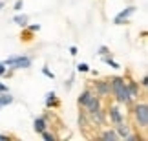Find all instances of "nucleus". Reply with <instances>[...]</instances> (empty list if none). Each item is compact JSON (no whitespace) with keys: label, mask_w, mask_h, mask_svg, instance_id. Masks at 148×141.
I'll use <instances>...</instances> for the list:
<instances>
[{"label":"nucleus","mask_w":148,"mask_h":141,"mask_svg":"<svg viewBox=\"0 0 148 141\" xmlns=\"http://www.w3.org/2000/svg\"><path fill=\"white\" fill-rule=\"evenodd\" d=\"M95 92H97V97H108L112 92L110 81H97L95 83Z\"/></svg>","instance_id":"20e7f679"},{"label":"nucleus","mask_w":148,"mask_h":141,"mask_svg":"<svg viewBox=\"0 0 148 141\" xmlns=\"http://www.w3.org/2000/svg\"><path fill=\"white\" fill-rule=\"evenodd\" d=\"M126 88H128V94H130V101H134L139 97V88H137V83H134V81H130L126 83Z\"/></svg>","instance_id":"6e6552de"},{"label":"nucleus","mask_w":148,"mask_h":141,"mask_svg":"<svg viewBox=\"0 0 148 141\" xmlns=\"http://www.w3.org/2000/svg\"><path fill=\"white\" fill-rule=\"evenodd\" d=\"M11 103H13V97L9 95V92H5V94L0 95V108H4V106H8Z\"/></svg>","instance_id":"ddd939ff"},{"label":"nucleus","mask_w":148,"mask_h":141,"mask_svg":"<svg viewBox=\"0 0 148 141\" xmlns=\"http://www.w3.org/2000/svg\"><path fill=\"white\" fill-rule=\"evenodd\" d=\"M38 30H40V26H38V24L37 26H31V31H38Z\"/></svg>","instance_id":"bb28decb"},{"label":"nucleus","mask_w":148,"mask_h":141,"mask_svg":"<svg viewBox=\"0 0 148 141\" xmlns=\"http://www.w3.org/2000/svg\"><path fill=\"white\" fill-rule=\"evenodd\" d=\"M9 136H5V134H0V141H8Z\"/></svg>","instance_id":"b1692460"},{"label":"nucleus","mask_w":148,"mask_h":141,"mask_svg":"<svg viewBox=\"0 0 148 141\" xmlns=\"http://www.w3.org/2000/svg\"><path fill=\"white\" fill-rule=\"evenodd\" d=\"M5 72H8V68H5V64L4 63H0V77L5 75Z\"/></svg>","instance_id":"6ab92c4d"},{"label":"nucleus","mask_w":148,"mask_h":141,"mask_svg":"<svg viewBox=\"0 0 148 141\" xmlns=\"http://www.w3.org/2000/svg\"><path fill=\"white\" fill-rule=\"evenodd\" d=\"M93 92H92V90H84V92L81 94V95H79V105H81V106H84V108H86V105L90 103V101H92L93 99Z\"/></svg>","instance_id":"0eeeda50"},{"label":"nucleus","mask_w":148,"mask_h":141,"mask_svg":"<svg viewBox=\"0 0 148 141\" xmlns=\"http://www.w3.org/2000/svg\"><path fill=\"white\" fill-rule=\"evenodd\" d=\"M22 6H24V2H22V0H16V4H15V9H16V11H20V9H22Z\"/></svg>","instance_id":"412c9836"},{"label":"nucleus","mask_w":148,"mask_h":141,"mask_svg":"<svg viewBox=\"0 0 148 141\" xmlns=\"http://www.w3.org/2000/svg\"><path fill=\"white\" fill-rule=\"evenodd\" d=\"M46 97H48V99H46V105H48V106L55 105V94H53V92H51V94H48Z\"/></svg>","instance_id":"f3484780"},{"label":"nucleus","mask_w":148,"mask_h":141,"mask_svg":"<svg viewBox=\"0 0 148 141\" xmlns=\"http://www.w3.org/2000/svg\"><path fill=\"white\" fill-rule=\"evenodd\" d=\"M40 136L46 139V141H55V136L51 132H48V130H44V132H40Z\"/></svg>","instance_id":"dca6fc26"},{"label":"nucleus","mask_w":148,"mask_h":141,"mask_svg":"<svg viewBox=\"0 0 148 141\" xmlns=\"http://www.w3.org/2000/svg\"><path fill=\"white\" fill-rule=\"evenodd\" d=\"M102 61H104V63H106L108 66H112L113 70H119V68H121V66H119V64H117V63H115V61H113L112 57H108V55H102Z\"/></svg>","instance_id":"2eb2a0df"},{"label":"nucleus","mask_w":148,"mask_h":141,"mask_svg":"<svg viewBox=\"0 0 148 141\" xmlns=\"http://www.w3.org/2000/svg\"><path fill=\"white\" fill-rule=\"evenodd\" d=\"M110 119H112V123L113 125H117V123H121L123 121V114H121V110L117 108V106H110Z\"/></svg>","instance_id":"1a4fd4ad"},{"label":"nucleus","mask_w":148,"mask_h":141,"mask_svg":"<svg viewBox=\"0 0 148 141\" xmlns=\"http://www.w3.org/2000/svg\"><path fill=\"white\" fill-rule=\"evenodd\" d=\"M77 70H79V72H82V73H84V72H88V70H90V66H88V64H84V63H82V64H79V66H77Z\"/></svg>","instance_id":"a211bd4d"},{"label":"nucleus","mask_w":148,"mask_h":141,"mask_svg":"<svg viewBox=\"0 0 148 141\" xmlns=\"http://www.w3.org/2000/svg\"><path fill=\"white\" fill-rule=\"evenodd\" d=\"M33 128H35V132H44L48 128V121H46V117H37L35 123H33Z\"/></svg>","instance_id":"9d476101"},{"label":"nucleus","mask_w":148,"mask_h":141,"mask_svg":"<svg viewBox=\"0 0 148 141\" xmlns=\"http://www.w3.org/2000/svg\"><path fill=\"white\" fill-rule=\"evenodd\" d=\"M5 92H9V90H8V84H2V83H0V94H5Z\"/></svg>","instance_id":"4be33fe9"},{"label":"nucleus","mask_w":148,"mask_h":141,"mask_svg":"<svg viewBox=\"0 0 148 141\" xmlns=\"http://www.w3.org/2000/svg\"><path fill=\"white\" fill-rule=\"evenodd\" d=\"M5 68H13V70H20V68H29L31 66V59L26 55H16V57H9L4 61Z\"/></svg>","instance_id":"7ed1b4c3"},{"label":"nucleus","mask_w":148,"mask_h":141,"mask_svg":"<svg viewBox=\"0 0 148 141\" xmlns=\"http://www.w3.org/2000/svg\"><path fill=\"white\" fill-rule=\"evenodd\" d=\"M97 110H101V97L93 95V99L86 105V112L88 114H93V112H97Z\"/></svg>","instance_id":"423d86ee"},{"label":"nucleus","mask_w":148,"mask_h":141,"mask_svg":"<svg viewBox=\"0 0 148 141\" xmlns=\"http://www.w3.org/2000/svg\"><path fill=\"white\" fill-rule=\"evenodd\" d=\"M134 117H135V123H137L141 128L148 127V106H146V103H135Z\"/></svg>","instance_id":"f03ea898"},{"label":"nucleus","mask_w":148,"mask_h":141,"mask_svg":"<svg viewBox=\"0 0 148 141\" xmlns=\"http://www.w3.org/2000/svg\"><path fill=\"white\" fill-rule=\"evenodd\" d=\"M15 24H18L22 28H26L27 26V15H15V19H13Z\"/></svg>","instance_id":"4468645a"},{"label":"nucleus","mask_w":148,"mask_h":141,"mask_svg":"<svg viewBox=\"0 0 148 141\" xmlns=\"http://www.w3.org/2000/svg\"><path fill=\"white\" fill-rule=\"evenodd\" d=\"M99 53H101V55H106V53H108V48H106V46H102V48L99 50Z\"/></svg>","instance_id":"5701e85b"},{"label":"nucleus","mask_w":148,"mask_h":141,"mask_svg":"<svg viewBox=\"0 0 148 141\" xmlns=\"http://www.w3.org/2000/svg\"><path fill=\"white\" fill-rule=\"evenodd\" d=\"M101 138L106 139V141H115V139H119V136H117L115 130H104V132L101 134Z\"/></svg>","instance_id":"f8f14e48"},{"label":"nucleus","mask_w":148,"mask_h":141,"mask_svg":"<svg viewBox=\"0 0 148 141\" xmlns=\"http://www.w3.org/2000/svg\"><path fill=\"white\" fill-rule=\"evenodd\" d=\"M110 88L113 95H115L117 103H123V105H130V94H128V88H126V81L123 77H112L110 79Z\"/></svg>","instance_id":"f257e3e1"},{"label":"nucleus","mask_w":148,"mask_h":141,"mask_svg":"<svg viewBox=\"0 0 148 141\" xmlns=\"http://www.w3.org/2000/svg\"><path fill=\"white\" fill-rule=\"evenodd\" d=\"M141 84H143V86H146V84H148V77H146V75L143 77V81H141Z\"/></svg>","instance_id":"a878e982"},{"label":"nucleus","mask_w":148,"mask_h":141,"mask_svg":"<svg viewBox=\"0 0 148 141\" xmlns=\"http://www.w3.org/2000/svg\"><path fill=\"white\" fill-rule=\"evenodd\" d=\"M4 8V2H2V0H0V9H2Z\"/></svg>","instance_id":"cd10ccee"},{"label":"nucleus","mask_w":148,"mask_h":141,"mask_svg":"<svg viewBox=\"0 0 148 141\" xmlns=\"http://www.w3.org/2000/svg\"><path fill=\"white\" fill-rule=\"evenodd\" d=\"M134 13H135V8H134V6H130V8H126L124 11H121V13L113 19V22H115L117 26H121V24H124V22L128 20V17H132Z\"/></svg>","instance_id":"39448f33"},{"label":"nucleus","mask_w":148,"mask_h":141,"mask_svg":"<svg viewBox=\"0 0 148 141\" xmlns=\"http://www.w3.org/2000/svg\"><path fill=\"white\" fill-rule=\"evenodd\" d=\"M115 132H117V136L119 138H128L130 136V128H128V125L126 123H117V127H115Z\"/></svg>","instance_id":"9b49d317"},{"label":"nucleus","mask_w":148,"mask_h":141,"mask_svg":"<svg viewBox=\"0 0 148 141\" xmlns=\"http://www.w3.org/2000/svg\"><path fill=\"white\" fill-rule=\"evenodd\" d=\"M42 73H44V75H46V77H49V79H53V77H55V75H53V73H51V72H49L48 68H44V70H42Z\"/></svg>","instance_id":"aec40b11"},{"label":"nucleus","mask_w":148,"mask_h":141,"mask_svg":"<svg viewBox=\"0 0 148 141\" xmlns=\"http://www.w3.org/2000/svg\"><path fill=\"white\" fill-rule=\"evenodd\" d=\"M70 53H71V55H77V48L71 46V48H70Z\"/></svg>","instance_id":"393cba45"}]
</instances>
